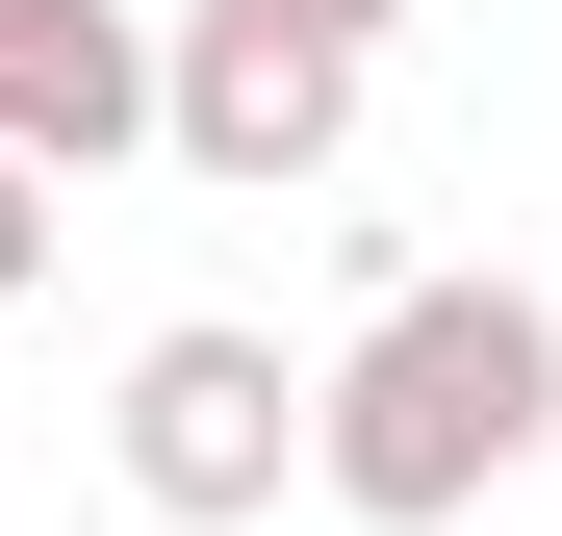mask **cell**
I'll return each instance as SVG.
<instances>
[{"instance_id": "cell-1", "label": "cell", "mask_w": 562, "mask_h": 536, "mask_svg": "<svg viewBox=\"0 0 562 536\" xmlns=\"http://www.w3.org/2000/svg\"><path fill=\"white\" fill-rule=\"evenodd\" d=\"M562 460V307L537 282H384L358 307V357L307 384V486L358 536H460L486 486Z\"/></svg>"}, {"instance_id": "cell-2", "label": "cell", "mask_w": 562, "mask_h": 536, "mask_svg": "<svg viewBox=\"0 0 562 536\" xmlns=\"http://www.w3.org/2000/svg\"><path fill=\"white\" fill-rule=\"evenodd\" d=\"M103 460H128V511H154V536H256L281 486H307V357H281V332H231V307L128 332Z\"/></svg>"}, {"instance_id": "cell-3", "label": "cell", "mask_w": 562, "mask_h": 536, "mask_svg": "<svg viewBox=\"0 0 562 536\" xmlns=\"http://www.w3.org/2000/svg\"><path fill=\"white\" fill-rule=\"evenodd\" d=\"M154 153L231 179V205L333 179L358 153V26H307V0H179V26H154Z\"/></svg>"}, {"instance_id": "cell-4", "label": "cell", "mask_w": 562, "mask_h": 536, "mask_svg": "<svg viewBox=\"0 0 562 536\" xmlns=\"http://www.w3.org/2000/svg\"><path fill=\"white\" fill-rule=\"evenodd\" d=\"M0 153H26V179L154 153V26H128V0H0Z\"/></svg>"}, {"instance_id": "cell-5", "label": "cell", "mask_w": 562, "mask_h": 536, "mask_svg": "<svg viewBox=\"0 0 562 536\" xmlns=\"http://www.w3.org/2000/svg\"><path fill=\"white\" fill-rule=\"evenodd\" d=\"M52 205H77V179H26V153H0V307L52 282Z\"/></svg>"}, {"instance_id": "cell-6", "label": "cell", "mask_w": 562, "mask_h": 536, "mask_svg": "<svg viewBox=\"0 0 562 536\" xmlns=\"http://www.w3.org/2000/svg\"><path fill=\"white\" fill-rule=\"evenodd\" d=\"M307 26H358V52H384V26H409V0H307Z\"/></svg>"}]
</instances>
